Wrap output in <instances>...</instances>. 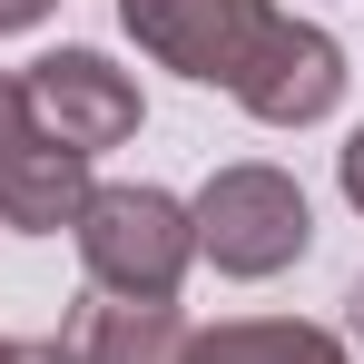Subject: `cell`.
Returning <instances> with one entry per match:
<instances>
[{"label":"cell","mask_w":364,"mask_h":364,"mask_svg":"<svg viewBox=\"0 0 364 364\" xmlns=\"http://www.w3.org/2000/svg\"><path fill=\"white\" fill-rule=\"evenodd\" d=\"M187 364H355L335 325H305V315H227V325H197Z\"/></svg>","instance_id":"ba28073f"},{"label":"cell","mask_w":364,"mask_h":364,"mask_svg":"<svg viewBox=\"0 0 364 364\" xmlns=\"http://www.w3.org/2000/svg\"><path fill=\"white\" fill-rule=\"evenodd\" d=\"M187 345H197V325L178 305H128V296L79 305V325H69L79 364H187Z\"/></svg>","instance_id":"52a82bcc"},{"label":"cell","mask_w":364,"mask_h":364,"mask_svg":"<svg viewBox=\"0 0 364 364\" xmlns=\"http://www.w3.org/2000/svg\"><path fill=\"white\" fill-rule=\"evenodd\" d=\"M227 99H237L256 128H315V119H335V99H345V40L286 10L276 40L256 50V69H246Z\"/></svg>","instance_id":"5b68a950"},{"label":"cell","mask_w":364,"mask_h":364,"mask_svg":"<svg viewBox=\"0 0 364 364\" xmlns=\"http://www.w3.org/2000/svg\"><path fill=\"white\" fill-rule=\"evenodd\" d=\"M20 99H30V128L69 148V158H109L138 138L148 119V99H138V79H128L109 50H40V60L20 69Z\"/></svg>","instance_id":"277c9868"},{"label":"cell","mask_w":364,"mask_h":364,"mask_svg":"<svg viewBox=\"0 0 364 364\" xmlns=\"http://www.w3.org/2000/svg\"><path fill=\"white\" fill-rule=\"evenodd\" d=\"M276 20H286L276 0H119V30L197 89H237L276 40Z\"/></svg>","instance_id":"3957f363"},{"label":"cell","mask_w":364,"mask_h":364,"mask_svg":"<svg viewBox=\"0 0 364 364\" xmlns=\"http://www.w3.org/2000/svg\"><path fill=\"white\" fill-rule=\"evenodd\" d=\"M345 335L364 345V276H355V296H345Z\"/></svg>","instance_id":"4fadbf2b"},{"label":"cell","mask_w":364,"mask_h":364,"mask_svg":"<svg viewBox=\"0 0 364 364\" xmlns=\"http://www.w3.org/2000/svg\"><path fill=\"white\" fill-rule=\"evenodd\" d=\"M187 227H197V256H207L217 276L266 286V276L305 266V246H315V207H305V187L286 178V168L237 158V168H217V178L187 197Z\"/></svg>","instance_id":"7a4b0ae2"},{"label":"cell","mask_w":364,"mask_h":364,"mask_svg":"<svg viewBox=\"0 0 364 364\" xmlns=\"http://www.w3.org/2000/svg\"><path fill=\"white\" fill-rule=\"evenodd\" d=\"M335 187H345V207L364 217V128L345 138V148H335Z\"/></svg>","instance_id":"8fae6325"},{"label":"cell","mask_w":364,"mask_h":364,"mask_svg":"<svg viewBox=\"0 0 364 364\" xmlns=\"http://www.w3.org/2000/svg\"><path fill=\"white\" fill-rule=\"evenodd\" d=\"M0 364H79L69 335H0Z\"/></svg>","instance_id":"9c48e42d"},{"label":"cell","mask_w":364,"mask_h":364,"mask_svg":"<svg viewBox=\"0 0 364 364\" xmlns=\"http://www.w3.org/2000/svg\"><path fill=\"white\" fill-rule=\"evenodd\" d=\"M79 266L99 296H128V305H178L187 266H197V227H187V197L148 178H119V187H89L79 207Z\"/></svg>","instance_id":"6da1fadb"},{"label":"cell","mask_w":364,"mask_h":364,"mask_svg":"<svg viewBox=\"0 0 364 364\" xmlns=\"http://www.w3.org/2000/svg\"><path fill=\"white\" fill-rule=\"evenodd\" d=\"M50 10H60V0H0V40H10V30H40Z\"/></svg>","instance_id":"7c38bea8"},{"label":"cell","mask_w":364,"mask_h":364,"mask_svg":"<svg viewBox=\"0 0 364 364\" xmlns=\"http://www.w3.org/2000/svg\"><path fill=\"white\" fill-rule=\"evenodd\" d=\"M89 158H69V148H50L40 128L0 158V227L10 237H60V227H79V207H89Z\"/></svg>","instance_id":"8992f818"},{"label":"cell","mask_w":364,"mask_h":364,"mask_svg":"<svg viewBox=\"0 0 364 364\" xmlns=\"http://www.w3.org/2000/svg\"><path fill=\"white\" fill-rule=\"evenodd\" d=\"M20 138H30V99H20V79L0 69V158H10Z\"/></svg>","instance_id":"30bf717a"}]
</instances>
